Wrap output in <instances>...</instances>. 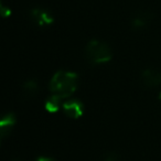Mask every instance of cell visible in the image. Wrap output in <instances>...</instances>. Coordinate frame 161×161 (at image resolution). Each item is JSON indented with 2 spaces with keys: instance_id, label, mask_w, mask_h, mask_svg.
<instances>
[{
  "instance_id": "4",
  "label": "cell",
  "mask_w": 161,
  "mask_h": 161,
  "mask_svg": "<svg viewBox=\"0 0 161 161\" xmlns=\"http://www.w3.org/2000/svg\"><path fill=\"white\" fill-rule=\"evenodd\" d=\"M62 110L69 118L78 119L84 114V105L78 99H66L63 103Z\"/></svg>"
},
{
  "instance_id": "9",
  "label": "cell",
  "mask_w": 161,
  "mask_h": 161,
  "mask_svg": "<svg viewBox=\"0 0 161 161\" xmlns=\"http://www.w3.org/2000/svg\"><path fill=\"white\" fill-rule=\"evenodd\" d=\"M39 91L38 82L36 80H27L22 86V92L27 97H33L36 95Z\"/></svg>"
},
{
  "instance_id": "11",
  "label": "cell",
  "mask_w": 161,
  "mask_h": 161,
  "mask_svg": "<svg viewBox=\"0 0 161 161\" xmlns=\"http://www.w3.org/2000/svg\"><path fill=\"white\" fill-rule=\"evenodd\" d=\"M0 11H1V16H3V18H7V17H9L10 14H11V10L8 7H6V6L3 5V3H0Z\"/></svg>"
},
{
  "instance_id": "3",
  "label": "cell",
  "mask_w": 161,
  "mask_h": 161,
  "mask_svg": "<svg viewBox=\"0 0 161 161\" xmlns=\"http://www.w3.org/2000/svg\"><path fill=\"white\" fill-rule=\"evenodd\" d=\"M30 19L39 27H49L53 25L54 18L52 14L43 8H33L29 12Z\"/></svg>"
},
{
  "instance_id": "10",
  "label": "cell",
  "mask_w": 161,
  "mask_h": 161,
  "mask_svg": "<svg viewBox=\"0 0 161 161\" xmlns=\"http://www.w3.org/2000/svg\"><path fill=\"white\" fill-rule=\"evenodd\" d=\"M103 161H121L120 157L116 153V152H109L105 156Z\"/></svg>"
},
{
  "instance_id": "13",
  "label": "cell",
  "mask_w": 161,
  "mask_h": 161,
  "mask_svg": "<svg viewBox=\"0 0 161 161\" xmlns=\"http://www.w3.org/2000/svg\"><path fill=\"white\" fill-rule=\"evenodd\" d=\"M11 161H22V160H19V159H14V160H11Z\"/></svg>"
},
{
  "instance_id": "2",
  "label": "cell",
  "mask_w": 161,
  "mask_h": 161,
  "mask_svg": "<svg viewBox=\"0 0 161 161\" xmlns=\"http://www.w3.org/2000/svg\"><path fill=\"white\" fill-rule=\"evenodd\" d=\"M85 58L92 65L105 64L113 58L112 47L101 40H91L85 47Z\"/></svg>"
},
{
  "instance_id": "7",
  "label": "cell",
  "mask_w": 161,
  "mask_h": 161,
  "mask_svg": "<svg viewBox=\"0 0 161 161\" xmlns=\"http://www.w3.org/2000/svg\"><path fill=\"white\" fill-rule=\"evenodd\" d=\"M152 20V14L149 11H138L131 18V27L136 30L146 28Z\"/></svg>"
},
{
  "instance_id": "14",
  "label": "cell",
  "mask_w": 161,
  "mask_h": 161,
  "mask_svg": "<svg viewBox=\"0 0 161 161\" xmlns=\"http://www.w3.org/2000/svg\"><path fill=\"white\" fill-rule=\"evenodd\" d=\"M159 99L161 101V92H160V94H159Z\"/></svg>"
},
{
  "instance_id": "12",
  "label": "cell",
  "mask_w": 161,
  "mask_h": 161,
  "mask_svg": "<svg viewBox=\"0 0 161 161\" xmlns=\"http://www.w3.org/2000/svg\"><path fill=\"white\" fill-rule=\"evenodd\" d=\"M36 161H55L54 159L50 158V157H39Z\"/></svg>"
},
{
  "instance_id": "8",
  "label": "cell",
  "mask_w": 161,
  "mask_h": 161,
  "mask_svg": "<svg viewBox=\"0 0 161 161\" xmlns=\"http://www.w3.org/2000/svg\"><path fill=\"white\" fill-rule=\"evenodd\" d=\"M64 99L62 96L60 95L53 94L47 99L45 102V109L47 110L49 113H58V110L62 108L63 103H64Z\"/></svg>"
},
{
  "instance_id": "6",
  "label": "cell",
  "mask_w": 161,
  "mask_h": 161,
  "mask_svg": "<svg viewBox=\"0 0 161 161\" xmlns=\"http://www.w3.org/2000/svg\"><path fill=\"white\" fill-rule=\"evenodd\" d=\"M16 123L17 118L14 113H7L1 118V120H0V137H1V139H5L7 136H9Z\"/></svg>"
},
{
  "instance_id": "1",
  "label": "cell",
  "mask_w": 161,
  "mask_h": 161,
  "mask_svg": "<svg viewBox=\"0 0 161 161\" xmlns=\"http://www.w3.org/2000/svg\"><path fill=\"white\" fill-rule=\"evenodd\" d=\"M78 82L80 78L76 73L61 69L52 76L49 83V88L53 94L60 95L63 98H69L77 90Z\"/></svg>"
},
{
  "instance_id": "5",
  "label": "cell",
  "mask_w": 161,
  "mask_h": 161,
  "mask_svg": "<svg viewBox=\"0 0 161 161\" xmlns=\"http://www.w3.org/2000/svg\"><path fill=\"white\" fill-rule=\"evenodd\" d=\"M141 80L146 87L154 88L161 85V72L154 69H146L141 73Z\"/></svg>"
}]
</instances>
